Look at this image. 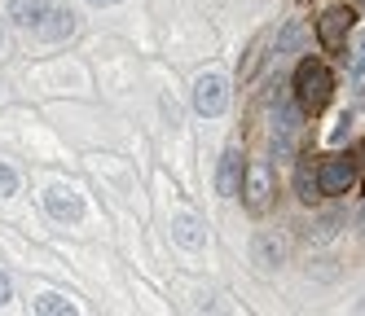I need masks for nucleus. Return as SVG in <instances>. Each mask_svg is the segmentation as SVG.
Instances as JSON below:
<instances>
[{"mask_svg":"<svg viewBox=\"0 0 365 316\" xmlns=\"http://www.w3.org/2000/svg\"><path fill=\"white\" fill-rule=\"evenodd\" d=\"M295 198H299L304 206L322 202V184H317V163H312V158H304V163L295 167Z\"/></svg>","mask_w":365,"mask_h":316,"instance_id":"nucleus-9","label":"nucleus"},{"mask_svg":"<svg viewBox=\"0 0 365 316\" xmlns=\"http://www.w3.org/2000/svg\"><path fill=\"white\" fill-rule=\"evenodd\" d=\"M251 259L259 263V268H277V263L286 259V242L277 233H255V246H251Z\"/></svg>","mask_w":365,"mask_h":316,"instance_id":"nucleus-8","label":"nucleus"},{"mask_svg":"<svg viewBox=\"0 0 365 316\" xmlns=\"http://www.w3.org/2000/svg\"><path fill=\"white\" fill-rule=\"evenodd\" d=\"M264 48H269V36H255V40H251L247 58H242V66H238V79H242V84H247V79H255L259 62H264Z\"/></svg>","mask_w":365,"mask_h":316,"instance_id":"nucleus-13","label":"nucleus"},{"mask_svg":"<svg viewBox=\"0 0 365 316\" xmlns=\"http://www.w3.org/2000/svg\"><path fill=\"white\" fill-rule=\"evenodd\" d=\"M295 101H299V110L312 119V115H322L326 105H330V97H334V75L317 62V58H304L299 66H295Z\"/></svg>","mask_w":365,"mask_h":316,"instance_id":"nucleus-1","label":"nucleus"},{"mask_svg":"<svg viewBox=\"0 0 365 316\" xmlns=\"http://www.w3.org/2000/svg\"><path fill=\"white\" fill-rule=\"evenodd\" d=\"M352 70H356V75L365 70V36H361V48H356V58H352Z\"/></svg>","mask_w":365,"mask_h":316,"instance_id":"nucleus-20","label":"nucleus"},{"mask_svg":"<svg viewBox=\"0 0 365 316\" xmlns=\"http://www.w3.org/2000/svg\"><path fill=\"white\" fill-rule=\"evenodd\" d=\"M0 44H5V36H0Z\"/></svg>","mask_w":365,"mask_h":316,"instance_id":"nucleus-24","label":"nucleus"},{"mask_svg":"<svg viewBox=\"0 0 365 316\" xmlns=\"http://www.w3.org/2000/svg\"><path fill=\"white\" fill-rule=\"evenodd\" d=\"M9 299H14V281L0 273V303H9Z\"/></svg>","mask_w":365,"mask_h":316,"instance_id":"nucleus-19","label":"nucleus"},{"mask_svg":"<svg viewBox=\"0 0 365 316\" xmlns=\"http://www.w3.org/2000/svg\"><path fill=\"white\" fill-rule=\"evenodd\" d=\"M352 137V110H344V115H339V123L330 127V145H344Z\"/></svg>","mask_w":365,"mask_h":316,"instance_id":"nucleus-16","label":"nucleus"},{"mask_svg":"<svg viewBox=\"0 0 365 316\" xmlns=\"http://www.w3.org/2000/svg\"><path fill=\"white\" fill-rule=\"evenodd\" d=\"M242 206L251 211V216H264V211L273 206V194H277V176H273V163H264V158H255V163L242 172Z\"/></svg>","mask_w":365,"mask_h":316,"instance_id":"nucleus-3","label":"nucleus"},{"mask_svg":"<svg viewBox=\"0 0 365 316\" xmlns=\"http://www.w3.org/2000/svg\"><path fill=\"white\" fill-rule=\"evenodd\" d=\"M194 110L202 119H220L229 110V79L216 75V70H207L194 79Z\"/></svg>","mask_w":365,"mask_h":316,"instance_id":"nucleus-4","label":"nucleus"},{"mask_svg":"<svg viewBox=\"0 0 365 316\" xmlns=\"http://www.w3.org/2000/svg\"><path fill=\"white\" fill-rule=\"evenodd\" d=\"M304 44V22H291L286 31L277 36V58H286V53H295Z\"/></svg>","mask_w":365,"mask_h":316,"instance_id":"nucleus-14","label":"nucleus"},{"mask_svg":"<svg viewBox=\"0 0 365 316\" xmlns=\"http://www.w3.org/2000/svg\"><path fill=\"white\" fill-rule=\"evenodd\" d=\"M9 194H18V172L0 163V198H9Z\"/></svg>","mask_w":365,"mask_h":316,"instance_id":"nucleus-17","label":"nucleus"},{"mask_svg":"<svg viewBox=\"0 0 365 316\" xmlns=\"http://www.w3.org/2000/svg\"><path fill=\"white\" fill-rule=\"evenodd\" d=\"M44 206H48V216H53V220H80V216H84L80 194L66 189V184H53V189L44 194Z\"/></svg>","mask_w":365,"mask_h":316,"instance_id":"nucleus-7","label":"nucleus"},{"mask_svg":"<svg viewBox=\"0 0 365 316\" xmlns=\"http://www.w3.org/2000/svg\"><path fill=\"white\" fill-rule=\"evenodd\" d=\"M361 176V158L352 149H334L326 154L322 163H317V184H322V198H344L352 184Z\"/></svg>","mask_w":365,"mask_h":316,"instance_id":"nucleus-2","label":"nucleus"},{"mask_svg":"<svg viewBox=\"0 0 365 316\" xmlns=\"http://www.w3.org/2000/svg\"><path fill=\"white\" fill-rule=\"evenodd\" d=\"M36 312H48V316H62V312H75V303L66 295H40L36 299Z\"/></svg>","mask_w":365,"mask_h":316,"instance_id":"nucleus-15","label":"nucleus"},{"mask_svg":"<svg viewBox=\"0 0 365 316\" xmlns=\"http://www.w3.org/2000/svg\"><path fill=\"white\" fill-rule=\"evenodd\" d=\"M48 9H53V0H9V18L18 26H40Z\"/></svg>","mask_w":365,"mask_h":316,"instance_id":"nucleus-12","label":"nucleus"},{"mask_svg":"<svg viewBox=\"0 0 365 316\" xmlns=\"http://www.w3.org/2000/svg\"><path fill=\"white\" fill-rule=\"evenodd\" d=\"M88 5H97V9H106V5H119V0H88Z\"/></svg>","mask_w":365,"mask_h":316,"instance_id":"nucleus-21","label":"nucleus"},{"mask_svg":"<svg viewBox=\"0 0 365 316\" xmlns=\"http://www.w3.org/2000/svg\"><path fill=\"white\" fill-rule=\"evenodd\" d=\"M334 224H339V216H322L317 220V242H326V237L334 233Z\"/></svg>","mask_w":365,"mask_h":316,"instance_id":"nucleus-18","label":"nucleus"},{"mask_svg":"<svg viewBox=\"0 0 365 316\" xmlns=\"http://www.w3.org/2000/svg\"><path fill=\"white\" fill-rule=\"evenodd\" d=\"M361 228H365V211H361Z\"/></svg>","mask_w":365,"mask_h":316,"instance_id":"nucleus-23","label":"nucleus"},{"mask_svg":"<svg viewBox=\"0 0 365 316\" xmlns=\"http://www.w3.org/2000/svg\"><path fill=\"white\" fill-rule=\"evenodd\" d=\"M172 237L180 246H190V251H202L207 246V228L194 220V216H185V211H180V216H172Z\"/></svg>","mask_w":365,"mask_h":316,"instance_id":"nucleus-10","label":"nucleus"},{"mask_svg":"<svg viewBox=\"0 0 365 316\" xmlns=\"http://www.w3.org/2000/svg\"><path fill=\"white\" fill-rule=\"evenodd\" d=\"M356 9H365V0H356Z\"/></svg>","mask_w":365,"mask_h":316,"instance_id":"nucleus-22","label":"nucleus"},{"mask_svg":"<svg viewBox=\"0 0 365 316\" xmlns=\"http://www.w3.org/2000/svg\"><path fill=\"white\" fill-rule=\"evenodd\" d=\"M242 172H247V163H242V149H225L220 154V172H216V194L220 198H238V189H242Z\"/></svg>","mask_w":365,"mask_h":316,"instance_id":"nucleus-6","label":"nucleus"},{"mask_svg":"<svg viewBox=\"0 0 365 316\" xmlns=\"http://www.w3.org/2000/svg\"><path fill=\"white\" fill-rule=\"evenodd\" d=\"M352 26H356V14H352L348 5L326 9V14L317 18V40H322V48H326V53H344V44H348V36H352Z\"/></svg>","mask_w":365,"mask_h":316,"instance_id":"nucleus-5","label":"nucleus"},{"mask_svg":"<svg viewBox=\"0 0 365 316\" xmlns=\"http://www.w3.org/2000/svg\"><path fill=\"white\" fill-rule=\"evenodd\" d=\"M36 31L44 36V40H66V36H75V14L71 9H48L44 18H40V26H36Z\"/></svg>","mask_w":365,"mask_h":316,"instance_id":"nucleus-11","label":"nucleus"}]
</instances>
